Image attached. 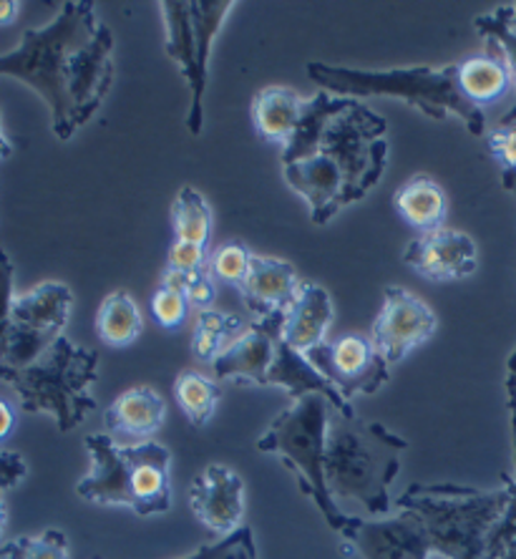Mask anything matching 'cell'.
Returning <instances> with one entry per match:
<instances>
[{
	"label": "cell",
	"instance_id": "cell-1",
	"mask_svg": "<svg viewBox=\"0 0 516 559\" xmlns=\"http://www.w3.org/2000/svg\"><path fill=\"white\" fill-rule=\"evenodd\" d=\"M388 121L358 98L317 92L305 98L283 150V177L310 207L313 225L363 200L388 167Z\"/></svg>",
	"mask_w": 516,
	"mask_h": 559
},
{
	"label": "cell",
	"instance_id": "cell-2",
	"mask_svg": "<svg viewBox=\"0 0 516 559\" xmlns=\"http://www.w3.org/2000/svg\"><path fill=\"white\" fill-rule=\"evenodd\" d=\"M113 73V36L92 0H65L48 26L28 28L19 48L0 56V76L19 79L44 98L61 142L101 109Z\"/></svg>",
	"mask_w": 516,
	"mask_h": 559
},
{
	"label": "cell",
	"instance_id": "cell-3",
	"mask_svg": "<svg viewBox=\"0 0 516 559\" xmlns=\"http://www.w3.org/2000/svg\"><path fill=\"white\" fill-rule=\"evenodd\" d=\"M512 501V484L473 489L461 484H411L396 509L413 516L425 552L441 559H489V539Z\"/></svg>",
	"mask_w": 516,
	"mask_h": 559
},
{
	"label": "cell",
	"instance_id": "cell-4",
	"mask_svg": "<svg viewBox=\"0 0 516 559\" xmlns=\"http://www.w3.org/2000/svg\"><path fill=\"white\" fill-rule=\"evenodd\" d=\"M408 441L381 421L331 416L325 433V481L331 497L360 501L373 516L393 509L391 484L400 474Z\"/></svg>",
	"mask_w": 516,
	"mask_h": 559
},
{
	"label": "cell",
	"instance_id": "cell-5",
	"mask_svg": "<svg viewBox=\"0 0 516 559\" xmlns=\"http://www.w3.org/2000/svg\"><path fill=\"white\" fill-rule=\"evenodd\" d=\"M308 76L321 92H331L333 96L348 98H368V96H391L411 104L429 119L444 121L454 114L464 121L473 136L487 134V117L477 109L458 86L456 63L441 66H408V69H348V66H331L321 61L308 63Z\"/></svg>",
	"mask_w": 516,
	"mask_h": 559
},
{
	"label": "cell",
	"instance_id": "cell-6",
	"mask_svg": "<svg viewBox=\"0 0 516 559\" xmlns=\"http://www.w3.org/2000/svg\"><path fill=\"white\" fill-rule=\"evenodd\" d=\"M92 468L76 495L98 507H127L136 516L171 509V451L157 441L117 443L106 433L86 436Z\"/></svg>",
	"mask_w": 516,
	"mask_h": 559
},
{
	"label": "cell",
	"instance_id": "cell-7",
	"mask_svg": "<svg viewBox=\"0 0 516 559\" xmlns=\"http://www.w3.org/2000/svg\"><path fill=\"white\" fill-rule=\"evenodd\" d=\"M0 381L19 393L28 414H51L61 433H69L98 408V353L61 335L51 348L26 368L0 366Z\"/></svg>",
	"mask_w": 516,
	"mask_h": 559
},
{
	"label": "cell",
	"instance_id": "cell-8",
	"mask_svg": "<svg viewBox=\"0 0 516 559\" xmlns=\"http://www.w3.org/2000/svg\"><path fill=\"white\" fill-rule=\"evenodd\" d=\"M331 408L333 406L321 393L295 399L262 431L255 449L262 454L280 456V462L298 474L302 495L313 499V504L321 509L333 532L346 537L356 516L343 512L338 501L331 497L325 481V433L327 424H331V416H327Z\"/></svg>",
	"mask_w": 516,
	"mask_h": 559
},
{
	"label": "cell",
	"instance_id": "cell-9",
	"mask_svg": "<svg viewBox=\"0 0 516 559\" xmlns=\"http://www.w3.org/2000/svg\"><path fill=\"white\" fill-rule=\"evenodd\" d=\"M235 5V0H161L157 3L164 21V51L179 66L190 88L187 129L192 136H200L204 129V92H207L212 46Z\"/></svg>",
	"mask_w": 516,
	"mask_h": 559
},
{
	"label": "cell",
	"instance_id": "cell-10",
	"mask_svg": "<svg viewBox=\"0 0 516 559\" xmlns=\"http://www.w3.org/2000/svg\"><path fill=\"white\" fill-rule=\"evenodd\" d=\"M73 293L65 283H40L13 300L11 328L0 341V366L26 368L61 338L69 325Z\"/></svg>",
	"mask_w": 516,
	"mask_h": 559
},
{
	"label": "cell",
	"instance_id": "cell-11",
	"mask_svg": "<svg viewBox=\"0 0 516 559\" xmlns=\"http://www.w3.org/2000/svg\"><path fill=\"white\" fill-rule=\"evenodd\" d=\"M439 318L421 298L400 285L383 290V308L371 325L373 348L393 368L436 333Z\"/></svg>",
	"mask_w": 516,
	"mask_h": 559
},
{
	"label": "cell",
	"instance_id": "cell-12",
	"mask_svg": "<svg viewBox=\"0 0 516 559\" xmlns=\"http://www.w3.org/2000/svg\"><path fill=\"white\" fill-rule=\"evenodd\" d=\"M305 358L348 401L356 396H373L391 381V366L379 356V350L365 335L348 333L338 341H325L305 353Z\"/></svg>",
	"mask_w": 516,
	"mask_h": 559
},
{
	"label": "cell",
	"instance_id": "cell-13",
	"mask_svg": "<svg viewBox=\"0 0 516 559\" xmlns=\"http://www.w3.org/2000/svg\"><path fill=\"white\" fill-rule=\"evenodd\" d=\"M190 507L196 522L215 537L244 527V481L227 464H207L190 487Z\"/></svg>",
	"mask_w": 516,
	"mask_h": 559
},
{
	"label": "cell",
	"instance_id": "cell-14",
	"mask_svg": "<svg viewBox=\"0 0 516 559\" xmlns=\"http://www.w3.org/2000/svg\"><path fill=\"white\" fill-rule=\"evenodd\" d=\"M404 262L431 283H452L479 270V248L461 229L441 227L408 242Z\"/></svg>",
	"mask_w": 516,
	"mask_h": 559
},
{
	"label": "cell",
	"instance_id": "cell-15",
	"mask_svg": "<svg viewBox=\"0 0 516 559\" xmlns=\"http://www.w3.org/2000/svg\"><path fill=\"white\" fill-rule=\"evenodd\" d=\"M285 312L252 320L240 338L215 360L212 373L215 381H232L237 385H265V378L273 364L277 341H280Z\"/></svg>",
	"mask_w": 516,
	"mask_h": 559
},
{
	"label": "cell",
	"instance_id": "cell-16",
	"mask_svg": "<svg viewBox=\"0 0 516 559\" xmlns=\"http://www.w3.org/2000/svg\"><path fill=\"white\" fill-rule=\"evenodd\" d=\"M300 285L302 280L292 262L255 252L250 262V273L237 290H240L244 308L250 310L252 320H260L273 316V312L288 310Z\"/></svg>",
	"mask_w": 516,
	"mask_h": 559
},
{
	"label": "cell",
	"instance_id": "cell-17",
	"mask_svg": "<svg viewBox=\"0 0 516 559\" xmlns=\"http://www.w3.org/2000/svg\"><path fill=\"white\" fill-rule=\"evenodd\" d=\"M167 401L152 385H134L106 408V431L117 443H146L164 426Z\"/></svg>",
	"mask_w": 516,
	"mask_h": 559
},
{
	"label": "cell",
	"instance_id": "cell-18",
	"mask_svg": "<svg viewBox=\"0 0 516 559\" xmlns=\"http://www.w3.org/2000/svg\"><path fill=\"white\" fill-rule=\"evenodd\" d=\"M335 318L333 298L323 285L302 280L292 306L285 310L280 338L298 353H310L327 341Z\"/></svg>",
	"mask_w": 516,
	"mask_h": 559
},
{
	"label": "cell",
	"instance_id": "cell-19",
	"mask_svg": "<svg viewBox=\"0 0 516 559\" xmlns=\"http://www.w3.org/2000/svg\"><path fill=\"white\" fill-rule=\"evenodd\" d=\"M302 104H305V98L288 86H267L257 92L252 98L250 114L262 142L277 144L285 150L290 144L295 129H298Z\"/></svg>",
	"mask_w": 516,
	"mask_h": 559
},
{
	"label": "cell",
	"instance_id": "cell-20",
	"mask_svg": "<svg viewBox=\"0 0 516 559\" xmlns=\"http://www.w3.org/2000/svg\"><path fill=\"white\" fill-rule=\"evenodd\" d=\"M393 207H396L398 217L419 235L446 227L448 197L444 187L429 175H416L404 187H398L393 194Z\"/></svg>",
	"mask_w": 516,
	"mask_h": 559
},
{
	"label": "cell",
	"instance_id": "cell-21",
	"mask_svg": "<svg viewBox=\"0 0 516 559\" xmlns=\"http://www.w3.org/2000/svg\"><path fill=\"white\" fill-rule=\"evenodd\" d=\"M456 69L464 96L481 111L502 102L514 88L509 66L494 48H489V53L469 56V59L456 63Z\"/></svg>",
	"mask_w": 516,
	"mask_h": 559
},
{
	"label": "cell",
	"instance_id": "cell-22",
	"mask_svg": "<svg viewBox=\"0 0 516 559\" xmlns=\"http://www.w3.org/2000/svg\"><path fill=\"white\" fill-rule=\"evenodd\" d=\"M144 331V318L129 290H113L96 312V333L109 348H127Z\"/></svg>",
	"mask_w": 516,
	"mask_h": 559
},
{
	"label": "cell",
	"instance_id": "cell-23",
	"mask_svg": "<svg viewBox=\"0 0 516 559\" xmlns=\"http://www.w3.org/2000/svg\"><path fill=\"white\" fill-rule=\"evenodd\" d=\"M248 331V323L240 316L219 310H200L194 323L192 356L200 364L215 366V360Z\"/></svg>",
	"mask_w": 516,
	"mask_h": 559
},
{
	"label": "cell",
	"instance_id": "cell-24",
	"mask_svg": "<svg viewBox=\"0 0 516 559\" xmlns=\"http://www.w3.org/2000/svg\"><path fill=\"white\" fill-rule=\"evenodd\" d=\"M171 227H175L177 242H192L207 248L215 233V215L209 202L192 185H184L171 204Z\"/></svg>",
	"mask_w": 516,
	"mask_h": 559
},
{
	"label": "cell",
	"instance_id": "cell-25",
	"mask_svg": "<svg viewBox=\"0 0 516 559\" xmlns=\"http://www.w3.org/2000/svg\"><path fill=\"white\" fill-rule=\"evenodd\" d=\"M175 396L179 408L184 411L187 421H190L194 429H204L217 414L223 389H219L215 378L202 376L200 371H184L179 373L175 381Z\"/></svg>",
	"mask_w": 516,
	"mask_h": 559
},
{
	"label": "cell",
	"instance_id": "cell-26",
	"mask_svg": "<svg viewBox=\"0 0 516 559\" xmlns=\"http://www.w3.org/2000/svg\"><path fill=\"white\" fill-rule=\"evenodd\" d=\"M3 559H69V537L61 530H46L36 537H15L0 545Z\"/></svg>",
	"mask_w": 516,
	"mask_h": 559
},
{
	"label": "cell",
	"instance_id": "cell-27",
	"mask_svg": "<svg viewBox=\"0 0 516 559\" xmlns=\"http://www.w3.org/2000/svg\"><path fill=\"white\" fill-rule=\"evenodd\" d=\"M252 254L255 252L240 240H229L225 245H219V248L209 254V262H207L209 275L215 277L217 283L240 287L242 280L250 273Z\"/></svg>",
	"mask_w": 516,
	"mask_h": 559
},
{
	"label": "cell",
	"instance_id": "cell-28",
	"mask_svg": "<svg viewBox=\"0 0 516 559\" xmlns=\"http://www.w3.org/2000/svg\"><path fill=\"white\" fill-rule=\"evenodd\" d=\"M161 285L184 293V298L196 310H212L217 300V280L209 275L207 267L196 270V273H175V270L164 267Z\"/></svg>",
	"mask_w": 516,
	"mask_h": 559
},
{
	"label": "cell",
	"instance_id": "cell-29",
	"mask_svg": "<svg viewBox=\"0 0 516 559\" xmlns=\"http://www.w3.org/2000/svg\"><path fill=\"white\" fill-rule=\"evenodd\" d=\"M473 28H477L481 38H487L489 48L499 51V56H502L506 66H509L514 86H516V36L509 31V26H506L502 5H499L494 13L479 15V19L473 21Z\"/></svg>",
	"mask_w": 516,
	"mask_h": 559
},
{
	"label": "cell",
	"instance_id": "cell-30",
	"mask_svg": "<svg viewBox=\"0 0 516 559\" xmlns=\"http://www.w3.org/2000/svg\"><path fill=\"white\" fill-rule=\"evenodd\" d=\"M182 559H260L257 557V547H255V534L244 524L227 537L212 542V545H202L200 549H194L192 555H187Z\"/></svg>",
	"mask_w": 516,
	"mask_h": 559
},
{
	"label": "cell",
	"instance_id": "cell-31",
	"mask_svg": "<svg viewBox=\"0 0 516 559\" xmlns=\"http://www.w3.org/2000/svg\"><path fill=\"white\" fill-rule=\"evenodd\" d=\"M489 152L502 167V179L516 177V106L502 124L491 129L489 134Z\"/></svg>",
	"mask_w": 516,
	"mask_h": 559
},
{
	"label": "cell",
	"instance_id": "cell-32",
	"mask_svg": "<svg viewBox=\"0 0 516 559\" xmlns=\"http://www.w3.org/2000/svg\"><path fill=\"white\" fill-rule=\"evenodd\" d=\"M512 484V501L489 539V559H516V474H506Z\"/></svg>",
	"mask_w": 516,
	"mask_h": 559
},
{
	"label": "cell",
	"instance_id": "cell-33",
	"mask_svg": "<svg viewBox=\"0 0 516 559\" xmlns=\"http://www.w3.org/2000/svg\"><path fill=\"white\" fill-rule=\"evenodd\" d=\"M187 310H190V300L184 298V293L175 290V287L159 285V290L152 298V316L164 331H175L184 323Z\"/></svg>",
	"mask_w": 516,
	"mask_h": 559
},
{
	"label": "cell",
	"instance_id": "cell-34",
	"mask_svg": "<svg viewBox=\"0 0 516 559\" xmlns=\"http://www.w3.org/2000/svg\"><path fill=\"white\" fill-rule=\"evenodd\" d=\"M209 262L207 248H200V245L192 242H171L169 254H167V270H175V273H196V270H204Z\"/></svg>",
	"mask_w": 516,
	"mask_h": 559
},
{
	"label": "cell",
	"instance_id": "cell-35",
	"mask_svg": "<svg viewBox=\"0 0 516 559\" xmlns=\"http://www.w3.org/2000/svg\"><path fill=\"white\" fill-rule=\"evenodd\" d=\"M13 262L5 250L0 248V341L5 338L11 328V310H13Z\"/></svg>",
	"mask_w": 516,
	"mask_h": 559
},
{
	"label": "cell",
	"instance_id": "cell-36",
	"mask_svg": "<svg viewBox=\"0 0 516 559\" xmlns=\"http://www.w3.org/2000/svg\"><path fill=\"white\" fill-rule=\"evenodd\" d=\"M28 464L26 459L15 451H3L0 449V491H8L26 479Z\"/></svg>",
	"mask_w": 516,
	"mask_h": 559
},
{
	"label": "cell",
	"instance_id": "cell-37",
	"mask_svg": "<svg viewBox=\"0 0 516 559\" xmlns=\"http://www.w3.org/2000/svg\"><path fill=\"white\" fill-rule=\"evenodd\" d=\"M506 408H509L512 421V443H514V474H516V348L512 350L509 360H506Z\"/></svg>",
	"mask_w": 516,
	"mask_h": 559
},
{
	"label": "cell",
	"instance_id": "cell-38",
	"mask_svg": "<svg viewBox=\"0 0 516 559\" xmlns=\"http://www.w3.org/2000/svg\"><path fill=\"white\" fill-rule=\"evenodd\" d=\"M15 421H19V416H15L13 404H8V401L0 399V443L13 433Z\"/></svg>",
	"mask_w": 516,
	"mask_h": 559
},
{
	"label": "cell",
	"instance_id": "cell-39",
	"mask_svg": "<svg viewBox=\"0 0 516 559\" xmlns=\"http://www.w3.org/2000/svg\"><path fill=\"white\" fill-rule=\"evenodd\" d=\"M21 3L19 0H0V28L11 26V23L19 21Z\"/></svg>",
	"mask_w": 516,
	"mask_h": 559
},
{
	"label": "cell",
	"instance_id": "cell-40",
	"mask_svg": "<svg viewBox=\"0 0 516 559\" xmlns=\"http://www.w3.org/2000/svg\"><path fill=\"white\" fill-rule=\"evenodd\" d=\"M502 13L506 19V26H509V31L516 36V3H504L502 5Z\"/></svg>",
	"mask_w": 516,
	"mask_h": 559
},
{
	"label": "cell",
	"instance_id": "cell-41",
	"mask_svg": "<svg viewBox=\"0 0 516 559\" xmlns=\"http://www.w3.org/2000/svg\"><path fill=\"white\" fill-rule=\"evenodd\" d=\"M5 524H8V504H5V497H3V491H0V537H3V532H5Z\"/></svg>",
	"mask_w": 516,
	"mask_h": 559
},
{
	"label": "cell",
	"instance_id": "cell-42",
	"mask_svg": "<svg viewBox=\"0 0 516 559\" xmlns=\"http://www.w3.org/2000/svg\"><path fill=\"white\" fill-rule=\"evenodd\" d=\"M13 154V146H11V142H8V139L0 134V159H8V156Z\"/></svg>",
	"mask_w": 516,
	"mask_h": 559
},
{
	"label": "cell",
	"instance_id": "cell-43",
	"mask_svg": "<svg viewBox=\"0 0 516 559\" xmlns=\"http://www.w3.org/2000/svg\"><path fill=\"white\" fill-rule=\"evenodd\" d=\"M502 185H504V189H509V192H514V194H516V177H512V179H502Z\"/></svg>",
	"mask_w": 516,
	"mask_h": 559
}]
</instances>
